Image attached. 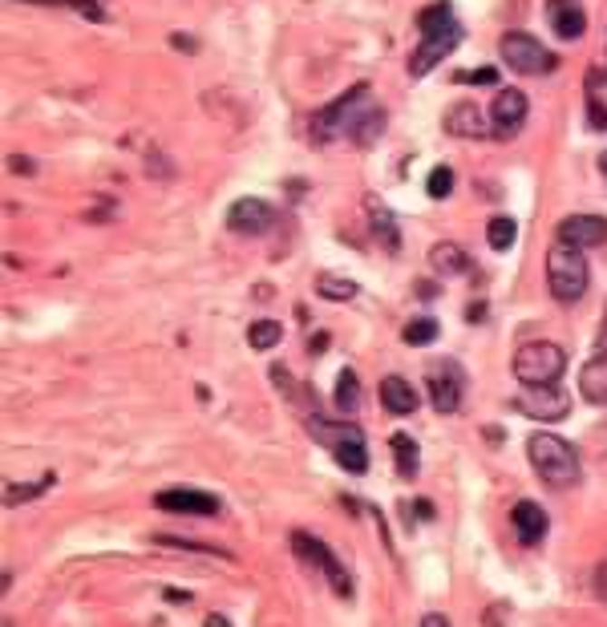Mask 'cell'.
Listing matches in <instances>:
<instances>
[{
  "mask_svg": "<svg viewBox=\"0 0 607 627\" xmlns=\"http://www.w3.org/2000/svg\"><path fill=\"white\" fill-rule=\"evenodd\" d=\"M526 458H531L535 474L543 477V486L551 490H571L579 482V454L571 441L554 438V433H535L526 441Z\"/></svg>",
  "mask_w": 607,
  "mask_h": 627,
  "instance_id": "1",
  "label": "cell"
},
{
  "mask_svg": "<svg viewBox=\"0 0 607 627\" xmlns=\"http://www.w3.org/2000/svg\"><path fill=\"white\" fill-rule=\"evenodd\" d=\"M546 284H551V295L559 304H579L583 300L587 284H592L583 251L567 247V243H554V247L546 251Z\"/></svg>",
  "mask_w": 607,
  "mask_h": 627,
  "instance_id": "2",
  "label": "cell"
},
{
  "mask_svg": "<svg viewBox=\"0 0 607 627\" xmlns=\"http://www.w3.org/2000/svg\"><path fill=\"white\" fill-rule=\"evenodd\" d=\"M567 372V352L554 341H526L515 352V377L523 385H559Z\"/></svg>",
  "mask_w": 607,
  "mask_h": 627,
  "instance_id": "3",
  "label": "cell"
},
{
  "mask_svg": "<svg viewBox=\"0 0 607 627\" xmlns=\"http://www.w3.org/2000/svg\"><path fill=\"white\" fill-rule=\"evenodd\" d=\"M312 433L328 446V454L341 461V469H349V474H364V469H369V446H364L361 425H352V421H341V425L312 421Z\"/></svg>",
  "mask_w": 607,
  "mask_h": 627,
  "instance_id": "4",
  "label": "cell"
},
{
  "mask_svg": "<svg viewBox=\"0 0 607 627\" xmlns=\"http://www.w3.org/2000/svg\"><path fill=\"white\" fill-rule=\"evenodd\" d=\"M372 110V101H369V85H352L349 93H344L341 101H332L328 110H320L316 118H312V134L316 138H336V134H349L352 138V130H357V121L364 118Z\"/></svg>",
  "mask_w": 607,
  "mask_h": 627,
  "instance_id": "5",
  "label": "cell"
},
{
  "mask_svg": "<svg viewBox=\"0 0 607 627\" xmlns=\"http://www.w3.org/2000/svg\"><path fill=\"white\" fill-rule=\"evenodd\" d=\"M498 49H502V61L523 77H543V73H551V69L559 65L551 49H546L543 41H535L531 33H506Z\"/></svg>",
  "mask_w": 607,
  "mask_h": 627,
  "instance_id": "6",
  "label": "cell"
},
{
  "mask_svg": "<svg viewBox=\"0 0 607 627\" xmlns=\"http://www.w3.org/2000/svg\"><path fill=\"white\" fill-rule=\"evenodd\" d=\"M292 551H296L300 559L308 563V567L324 571L328 587H332L336 595H344V599L352 595V579H349V571H344V567H341V559H336V555L328 551V543H320L316 535H304V530H296V535H292Z\"/></svg>",
  "mask_w": 607,
  "mask_h": 627,
  "instance_id": "7",
  "label": "cell"
},
{
  "mask_svg": "<svg viewBox=\"0 0 607 627\" xmlns=\"http://www.w3.org/2000/svg\"><path fill=\"white\" fill-rule=\"evenodd\" d=\"M510 409H518L531 421H563V417H571V397L559 385H523L510 400Z\"/></svg>",
  "mask_w": 607,
  "mask_h": 627,
  "instance_id": "8",
  "label": "cell"
},
{
  "mask_svg": "<svg viewBox=\"0 0 607 627\" xmlns=\"http://www.w3.org/2000/svg\"><path fill=\"white\" fill-rule=\"evenodd\" d=\"M462 397H466V372L458 361H438L429 369V400L438 413L454 417L462 409Z\"/></svg>",
  "mask_w": 607,
  "mask_h": 627,
  "instance_id": "9",
  "label": "cell"
},
{
  "mask_svg": "<svg viewBox=\"0 0 607 627\" xmlns=\"http://www.w3.org/2000/svg\"><path fill=\"white\" fill-rule=\"evenodd\" d=\"M462 37H466V29L458 24V16H454L449 24H441L438 33H425L421 45L413 49V57H409V73H413V77H425L441 57H449L458 45H462Z\"/></svg>",
  "mask_w": 607,
  "mask_h": 627,
  "instance_id": "10",
  "label": "cell"
},
{
  "mask_svg": "<svg viewBox=\"0 0 607 627\" xmlns=\"http://www.w3.org/2000/svg\"><path fill=\"white\" fill-rule=\"evenodd\" d=\"M154 506L167 510V514H190V518H207V514H219V510H223V502L215 498V494L187 490V486H178V490H162V494H154Z\"/></svg>",
  "mask_w": 607,
  "mask_h": 627,
  "instance_id": "11",
  "label": "cell"
},
{
  "mask_svg": "<svg viewBox=\"0 0 607 627\" xmlns=\"http://www.w3.org/2000/svg\"><path fill=\"white\" fill-rule=\"evenodd\" d=\"M526 110H531V101H526L523 90H498V93H494V106H490L494 134H498V138H515L518 130H523V121H526Z\"/></svg>",
  "mask_w": 607,
  "mask_h": 627,
  "instance_id": "12",
  "label": "cell"
},
{
  "mask_svg": "<svg viewBox=\"0 0 607 627\" xmlns=\"http://www.w3.org/2000/svg\"><path fill=\"white\" fill-rule=\"evenodd\" d=\"M227 227L236 235H267L275 227V211L264 198H236L227 211Z\"/></svg>",
  "mask_w": 607,
  "mask_h": 627,
  "instance_id": "13",
  "label": "cell"
},
{
  "mask_svg": "<svg viewBox=\"0 0 607 627\" xmlns=\"http://www.w3.org/2000/svg\"><path fill=\"white\" fill-rule=\"evenodd\" d=\"M559 243H567V247H603L607 243V219L603 215H567V219L559 223Z\"/></svg>",
  "mask_w": 607,
  "mask_h": 627,
  "instance_id": "14",
  "label": "cell"
},
{
  "mask_svg": "<svg viewBox=\"0 0 607 627\" xmlns=\"http://www.w3.org/2000/svg\"><path fill=\"white\" fill-rule=\"evenodd\" d=\"M546 24L554 29V37L579 41L587 33V8L579 0H546Z\"/></svg>",
  "mask_w": 607,
  "mask_h": 627,
  "instance_id": "15",
  "label": "cell"
},
{
  "mask_svg": "<svg viewBox=\"0 0 607 627\" xmlns=\"http://www.w3.org/2000/svg\"><path fill=\"white\" fill-rule=\"evenodd\" d=\"M510 522H515V535H518V543H526V546H535V543H543L546 538V510L539 506V502H531V498H523V502H515V510H510Z\"/></svg>",
  "mask_w": 607,
  "mask_h": 627,
  "instance_id": "16",
  "label": "cell"
},
{
  "mask_svg": "<svg viewBox=\"0 0 607 627\" xmlns=\"http://www.w3.org/2000/svg\"><path fill=\"white\" fill-rule=\"evenodd\" d=\"M446 134H454V138H486V134H490V126L482 121V110L474 106V101H454V106L446 110Z\"/></svg>",
  "mask_w": 607,
  "mask_h": 627,
  "instance_id": "17",
  "label": "cell"
},
{
  "mask_svg": "<svg viewBox=\"0 0 607 627\" xmlns=\"http://www.w3.org/2000/svg\"><path fill=\"white\" fill-rule=\"evenodd\" d=\"M418 389L409 385V381H401V377H385L381 381V405H385V413H393V417H409V413H418Z\"/></svg>",
  "mask_w": 607,
  "mask_h": 627,
  "instance_id": "18",
  "label": "cell"
},
{
  "mask_svg": "<svg viewBox=\"0 0 607 627\" xmlns=\"http://www.w3.org/2000/svg\"><path fill=\"white\" fill-rule=\"evenodd\" d=\"M579 389H583V400H592V405H603L607 409V344L600 356H592L583 369V377H579Z\"/></svg>",
  "mask_w": 607,
  "mask_h": 627,
  "instance_id": "19",
  "label": "cell"
},
{
  "mask_svg": "<svg viewBox=\"0 0 607 627\" xmlns=\"http://www.w3.org/2000/svg\"><path fill=\"white\" fill-rule=\"evenodd\" d=\"M429 267L438 275H458V272H466V267H470V256H466L458 243L441 239V243H433V247H429Z\"/></svg>",
  "mask_w": 607,
  "mask_h": 627,
  "instance_id": "20",
  "label": "cell"
},
{
  "mask_svg": "<svg viewBox=\"0 0 607 627\" xmlns=\"http://www.w3.org/2000/svg\"><path fill=\"white\" fill-rule=\"evenodd\" d=\"M369 227H372V239H377L385 251H397V247H401V235H397L393 211H385V207L372 203V198H369Z\"/></svg>",
  "mask_w": 607,
  "mask_h": 627,
  "instance_id": "21",
  "label": "cell"
},
{
  "mask_svg": "<svg viewBox=\"0 0 607 627\" xmlns=\"http://www.w3.org/2000/svg\"><path fill=\"white\" fill-rule=\"evenodd\" d=\"M518 239V223L510 219V215H494L490 227H486V243H490V251H510Z\"/></svg>",
  "mask_w": 607,
  "mask_h": 627,
  "instance_id": "22",
  "label": "cell"
},
{
  "mask_svg": "<svg viewBox=\"0 0 607 627\" xmlns=\"http://www.w3.org/2000/svg\"><path fill=\"white\" fill-rule=\"evenodd\" d=\"M280 336H284V328L275 324V320H251V328H247V344L255 348V352L275 348V344H280Z\"/></svg>",
  "mask_w": 607,
  "mask_h": 627,
  "instance_id": "23",
  "label": "cell"
},
{
  "mask_svg": "<svg viewBox=\"0 0 607 627\" xmlns=\"http://www.w3.org/2000/svg\"><path fill=\"white\" fill-rule=\"evenodd\" d=\"M381 134H385V110L372 106L369 114L357 121V130H352V142H357V146H372Z\"/></svg>",
  "mask_w": 607,
  "mask_h": 627,
  "instance_id": "24",
  "label": "cell"
},
{
  "mask_svg": "<svg viewBox=\"0 0 607 627\" xmlns=\"http://www.w3.org/2000/svg\"><path fill=\"white\" fill-rule=\"evenodd\" d=\"M357 405H361V381L352 369H344L341 377H336V409H341V413H352Z\"/></svg>",
  "mask_w": 607,
  "mask_h": 627,
  "instance_id": "25",
  "label": "cell"
},
{
  "mask_svg": "<svg viewBox=\"0 0 607 627\" xmlns=\"http://www.w3.org/2000/svg\"><path fill=\"white\" fill-rule=\"evenodd\" d=\"M389 446H393V458H397V469H401V477L418 474V441L405 438V433H397Z\"/></svg>",
  "mask_w": 607,
  "mask_h": 627,
  "instance_id": "26",
  "label": "cell"
},
{
  "mask_svg": "<svg viewBox=\"0 0 607 627\" xmlns=\"http://www.w3.org/2000/svg\"><path fill=\"white\" fill-rule=\"evenodd\" d=\"M29 5H61V8H69V13L85 16L90 24L106 21V8H101V0H29Z\"/></svg>",
  "mask_w": 607,
  "mask_h": 627,
  "instance_id": "27",
  "label": "cell"
},
{
  "mask_svg": "<svg viewBox=\"0 0 607 627\" xmlns=\"http://www.w3.org/2000/svg\"><path fill=\"white\" fill-rule=\"evenodd\" d=\"M316 292L324 295V300H352V295H357L361 287L352 284V280H344V275L324 272V275H320V280H316Z\"/></svg>",
  "mask_w": 607,
  "mask_h": 627,
  "instance_id": "28",
  "label": "cell"
},
{
  "mask_svg": "<svg viewBox=\"0 0 607 627\" xmlns=\"http://www.w3.org/2000/svg\"><path fill=\"white\" fill-rule=\"evenodd\" d=\"M49 486H53V474H45L41 482H29V486H5V506H21V502L37 498V494H45Z\"/></svg>",
  "mask_w": 607,
  "mask_h": 627,
  "instance_id": "29",
  "label": "cell"
},
{
  "mask_svg": "<svg viewBox=\"0 0 607 627\" xmlns=\"http://www.w3.org/2000/svg\"><path fill=\"white\" fill-rule=\"evenodd\" d=\"M449 21H454V8H449L446 0H441V5L421 8V13H418V29H421V37H425V33H438L441 24H449Z\"/></svg>",
  "mask_w": 607,
  "mask_h": 627,
  "instance_id": "30",
  "label": "cell"
},
{
  "mask_svg": "<svg viewBox=\"0 0 607 627\" xmlns=\"http://www.w3.org/2000/svg\"><path fill=\"white\" fill-rule=\"evenodd\" d=\"M429 341H438V320H433V316H418V320H409V324H405V344L421 348V344H429Z\"/></svg>",
  "mask_w": 607,
  "mask_h": 627,
  "instance_id": "31",
  "label": "cell"
},
{
  "mask_svg": "<svg viewBox=\"0 0 607 627\" xmlns=\"http://www.w3.org/2000/svg\"><path fill=\"white\" fill-rule=\"evenodd\" d=\"M425 190H429V198H449V190H454V170L438 167L429 174V182H425Z\"/></svg>",
  "mask_w": 607,
  "mask_h": 627,
  "instance_id": "32",
  "label": "cell"
},
{
  "mask_svg": "<svg viewBox=\"0 0 607 627\" xmlns=\"http://www.w3.org/2000/svg\"><path fill=\"white\" fill-rule=\"evenodd\" d=\"M458 82H470V85H498V73H494V69H474V73H462Z\"/></svg>",
  "mask_w": 607,
  "mask_h": 627,
  "instance_id": "33",
  "label": "cell"
},
{
  "mask_svg": "<svg viewBox=\"0 0 607 627\" xmlns=\"http://www.w3.org/2000/svg\"><path fill=\"white\" fill-rule=\"evenodd\" d=\"M418 627H449V620L441 612H429V615H421V623Z\"/></svg>",
  "mask_w": 607,
  "mask_h": 627,
  "instance_id": "34",
  "label": "cell"
},
{
  "mask_svg": "<svg viewBox=\"0 0 607 627\" xmlns=\"http://www.w3.org/2000/svg\"><path fill=\"white\" fill-rule=\"evenodd\" d=\"M413 510H418V518H425V522L433 518V506H429V502H425V498H418V502H413Z\"/></svg>",
  "mask_w": 607,
  "mask_h": 627,
  "instance_id": "35",
  "label": "cell"
},
{
  "mask_svg": "<svg viewBox=\"0 0 607 627\" xmlns=\"http://www.w3.org/2000/svg\"><path fill=\"white\" fill-rule=\"evenodd\" d=\"M170 45H175V49H187V53H195V41H190V37H178V33L170 37Z\"/></svg>",
  "mask_w": 607,
  "mask_h": 627,
  "instance_id": "36",
  "label": "cell"
},
{
  "mask_svg": "<svg viewBox=\"0 0 607 627\" xmlns=\"http://www.w3.org/2000/svg\"><path fill=\"white\" fill-rule=\"evenodd\" d=\"M324 348H328V333H316L312 336V352H324Z\"/></svg>",
  "mask_w": 607,
  "mask_h": 627,
  "instance_id": "37",
  "label": "cell"
},
{
  "mask_svg": "<svg viewBox=\"0 0 607 627\" xmlns=\"http://www.w3.org/2000/svg\"><path fill=\"white\" fill-rule=\"evenodd\" d=\"M203 627H231V620H227V615H207Z\"/></svg>",
  "mask_w": 607,
  "mask_h": 627,
  "instance_id": "38",
  "label": "cell"
},
{
  "mask_svg": "<svg viewBox=\"0 0 607 627\" xmlns=\"http://www.w3.org/2000/svg\"><path fill=\"white\" fill-rule=\"evenodd\" d=\"M13 170H21V174H33V162H29V159H13Z\"/></svg>",
  "mask_w": 607,
  "mask_h": 627,
  "instance_id": "39",
  "label": "cell"
},
{
  "mask_svg": "<svg viewBox=\"0 0 607 627\" xmlns=\"http://www.w3.org/2000/svg\"><path fill=\"white\" fill-rule=\"evenodd\" d=\"M167 599H170V603H187L190 595H187V591H167Z\"/></svg>",
  "mask_w": 607,
  "mask_h": 627,
  "instance_id": "40",
  "label": "cell"
},
{
  "mask_svg": "<svg viewBox=\"0 0 607 627\" xmlns=\"http://www.w3.org/2000/svg\"><path fill=\"white\" fill-rule=\"evenodd\" d=\"M600 583H603V595H607V567L600 571Z\"/></svg>",
  "mask_w": 607,
  "mask_h": 627,
  "instance_id": "41",
  "label": "cell"
},
{
  "mask_svg": "<svg viewBox=\"0 0 607 627\" xmlns=\"http://www.w3.org/2000/svg\"><path fill=\"white\" fill-rule=\"evenodd\" d=\"M600 170H603V174H607V150H603V154H600Z\"/></svg>",
  "mask_w": 607,
  "mask_h": 627,
  "instance_id": "42",
  "label": "cell"
},
{
  "mask_svg": "<svg viewBox=\"0 0 607 627\" xmlns=\"http://www.w3.org/2000/svg\"><path fill=\"white\" fill-rule=\"evenodd\" d=\"M5 627H13V623H8V620H5Z\"/></svg>",
  "mask_w": 607,
  "mask_h": 627,
  "instance_id": "43",
  "label": "cell"
}]
</instances>
